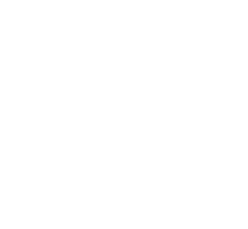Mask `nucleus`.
<instances>
[]
</instances>
